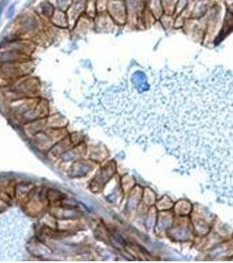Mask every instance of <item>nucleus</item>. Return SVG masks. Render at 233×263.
I'll use <instances>...</instances> for the list:
<instances>
[{"label":"nucleus","mask_w":233,"mask_h":263,"mask_svg":"<svg viewBox=\"0 0 233 263\" xmlns=\"http://www.w3.org/2000/svg\"><path fill=\"white\" fill-rule=\"evenodd\" d=\"M135 90L112 112L116 133L161 146L181 173L203 175L217 201L233 206V75H146Z\"/></svg>","instance_id":"nucleus-1"},{"label":"nucleus","mask_w":233,"mask_h":263,"mask_svg":"<svg viewBox=\"0 0 233 263\" xmlns=\"http://www.w3.org/2000/svg\"><path fill=\"white\" fill-rule=\"evenodd\" d=\"M108 14L112 19L114 23L124 25L127 22V12L126 1L123 0H111L107 5Z\"/></svg>","instance_id":"nucleus-2"},{"label":"nucleus","mask_w":233,"mask_h":263,"mask_svg":"<svg viewBox=\"0 0 233 263\" xmlns=\"http://www.w3.org/2000/svg\"><path fill=\"white\" fill-rule=\"evenodd\" d=\"M146 7L152 13L156 20H160V18L164 13L163 6H162V0H148Z\"/></svg>","instance_id":"nucleus-3"},{"label":"nucleus","mask_w":233,"mask_h":263,"mask_svg":"<svg viewBox=\"0 0 233 263\" xmlns=\"http://www.w3.org/2000/svg\"><path fill=\"white\" fill-rule=\"evenodd\" d=\"M21 26H22L21 29L23 31H25L26 33H29L33 30H35L36 27H37V21L33 17H27L26 19L23 20Z\"/></svg>","instance_id":"nucleus-4"},{"label":"nucleus","mask_w":233,"mask_h":263,"mask_svg":"<svg viewBox=\"0 0 233 263\" xmlns=\"http://www.w3.org/2000/svg\"><path fill=\"white\" fill-rule=\"evenodd\" d=\"M176 1L177 0H162V6H163L164 13L169 14V15H174Z\"/></svg>","instance_id":"nucleus-5"},{"label":"nucleus","mask_w":233,"mask_h":263,"mask_svg":"<svg viewBox=\"0 0 233 263\" xmlns=\"http://www.w3.org/2000/svg\"><path fill=\"white\" fill-rule=\"evenodd\" d=\"M159 20L162 21V26H164L165 28L174 27V21H175L174 15H169V14L163 13V15L160 18Z\"/></svg>","instance_id":"nucleus-6"},{"label":"nucleus","mask_w":233,"mask_h":263,"mask_svg":"<svg viewBox=\"0 0 233 263\" xmlns=\"http://www.w3.org/2000/svg\"><path fill=\"white\" fill-rule=\"evenodd\" d=\"M189 2H190V0H177L176 5H175L174 16H177L179 14H181L188 7Z\"/></svg>","instance_id":"nucleus-7"},{"label":"nucleus","mask_w":233,"mask_h":263,"mask_svg":"<svg viewBox=\"0 0 233 263\" xmlns=\"http://www.w3.org/2000/svg\"><path fill=\"white\" fill-rule=\"evenodd\" d=\"M42 10H43V14H44L45 16L49 17V18L53 17V15H54V13H55V12L52 5L50 3H48V2L43 4V7H42Z\"/></svg>","instance_id":"nucleus-8"}]
</instances>
